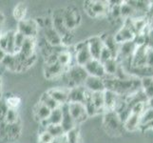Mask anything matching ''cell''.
I'll use <instances>...</instances> for the list:
<instances>
[{
    "label": "cell",
    "instance_id": "obj_1",
    "mask_svg": "<svg viewBox=\"0 0 153 143\" xmlns=\"http://www.w3.org/2000/svg\"><path fill=\"white\" fill-rule=\"evenodd\" d=\"M64 76L68 81V88L71 89L73 87L83 86L88 75L83 66L74 63L66 71Z\"/></svg>",
    "mask_w": 153,
    "mask_h": 143
},
{
    "label": "cell",
    "instance_id": "obj_2",
    "mask_svg": "<svg viewBox=\"0 0 153 143\" xmlns=\"http://www.w3.org/2000/svg\"><path fill=\"white\" fill-rule=\"evenodd\" d=\"M109 8V1H87L84 4L86 13L92 18L108 16Z\"/></svg>",
    "mask_w": 153,
    "mask_h": 143
},
{
    "label": "cell",
    "instance_id": "obj_3",
    "mask_svg": "<svg viewBox=\"0 0 153 143\" xmlns=\"http://www.w3.org/2000/svg\"><path fill=\"white\" fill-rule=\"evenodd\" d=\"M103 126L109 134H121L124 129V122L115 111L105 112L103 115Z\"/></svg>",
    "mask_w": 153,
    "mask_h": 143
},
{
    "label": "cell",
    "instance_id": "obj_4",
    "mask_svg": "<svg viewBox=\"0 0 153 143\" xmlns=\"http://www.w3.org/2000/svg\"><path fill=\"white\" fill-rule=\"evenodd\" d=\"M73 56H74V62L80 66H85L88 61L92 59V55L91 54L88 48V40L79 42L73 47Z\"/></svg>",
    "mask_w": 153,
    "mask_h": 143
},
{
    "label": "cell",
    "instance_id": "obj_5",
    "mask_svg": "<svg viewBox=\"0 0 153 143\" xmlns=\"http://www.w3.org/2000/svg\"><path fill=\"white\" fill-rule=\"evenodd\" d=\"M16 31L22 34L26 38H37L39 27L35 19H27L20 21L17 24Z\"/></svg>",
    "mask_w": 153,
    "mask_h": 143
},
{
    "label": "cell",
    "instance_id": "obj_6",
    "mask_svg": "<svg viewBox=\"0 0 153 143\" xmlns=\"http://www.w3.org/2000/svg\"><path fill=\"white\" fill-rule=\"evenodd\" d=\"M63 17L67 29L70 31H73L77 26L81 23V14L74 7H68L63 10Z\"/></svg>",
    "mask_w": 153,
    "mask_h": 143
},
{
    "label": "cell",
    "instance_id": "obj_7",
    "mask_svg": "<svg viewBox=\"0 0 153 143\" xmlns=\"http://www.w3.org/2000/svg\"><path fill=\"white\" fill-rule=\"evenodd\" d=\"M68 108L70 111V114L71 115L72 118L74 119L77 126L84 122L88 118V115L87 112L86 106L83 103H77V102H70L68 103Z\"/></svg>",
    "mask_w": 153,
    "mask_h": 143
},
{
    "label": "cell",
    "instance_id": "obj_8",
    "mask_svg": "<svg viewBox=\"0 0 153 143\" xmlns=\"http://www.w3.org/2000/svg\"><path fill=\"white\" fill-rule=\"evenodd\" d=\"M135 35L136 34L133 31V29L131 28V26L126 22V21H125L124 25L118 30L117 33L114 34V37H115V40L117 41V43L123 44L128 41H133Z\"/></svg>",
    "mask_w": 153,
    "mask_h": 143
},
{
    "label": "cell",
    "instance_id": "obj_9",
    "mask_svg": "<svg viewBox=\"0 0 153 143\" xmlns=\"http://www.w3.org/2000/svg\"><path fill=\"white\" fill-rule=\"evenodd\" d=\"M84 68H85V70L87 71L88 76L101 77V78H104L105 76H107L105 75L103 63L99 59L92 58L91 61H88L87 64L84 66Z\"/></svg>",
    "mask_w": 153,
    "mask_h": 143
},
{
    "label": "cell",
    "instance_id": "obj_10",
    "mask_svg": "<svg viewBox=\"0 0 153 143\" xmlns=\"http://www.w3.org/2000/svg\"><path fill=\"white\" fill-rule=\"evenodd\" d=\"M43 37L52 47H58L63 45V40L61 35L53 28V25L47 26L43 29Z\"/></svg>",
    "mask_w": 153,
    "mask_h": 143
},
{
    "label": "cell",
    "instance_id": "obj_11",
    "mask_svg": "<svg viewBox=\"0 0 153 143\" xmlns=\"http://www.w3.org/2000/svg\"><path fill=\"white\" fill-rule=\"evenodd\" d=\"M51 97L60 106L68 103V94H70V88L68 87H55L48 90Z\"/></svg>",
    "mask_w": 153,
    "mask_h": 143
},
{
    "label": "cell",
    "instance_id": "obj_12",
    "mask_svg": "<svg viewBox=\"0 0 153 143\" xmlns=\"http://www.w3.org/2000/svg\"><path fill=\"white\" fill-rule=\"evenodd\" d=\"M66 71L67 69L60 65L58 62L51 65H44V76L49 80H53L58 77L64 76Z\"/></svg>",
    "mask_w": 153,
    "mask_h": 143
},
{
    "label": "cell",
    "instance_id": "obj_13",
    "mask_svg": "<svg viewBox=\"0 0 153 143\" xmlns=\"http://www.w3.org/2000/svg\"><path fill=\"white\" fill-rule=\"evenodd\" d=\"M104 97H105V112L115 111L120 102V100L123 97L118 94H116L115 92L110 91V90H105L104 92Z\"/></svg>",
    "mask_w": 153,
    "mask_h": 143
},
{
    "label": "cell",
    "instance_id": "obj_14",
    "mask_svg": "<svg viewBox=\"0 0 153 143\" xmlns=\"http://www.w3.org/2000/svg\"><path fill=\"white\" fill-rule=\"evenodd\" d=\"M84 87H85L88 91L91 93H97V92H105V85L104 78L88 76L86 79L85 83H84Z\"/></svg>",
    "mask_w": 153,
    "mask_h": 143
},
{
    "label": "cell",
    "instance_id": "obj_15",
    "mask_svg": "<svg viewBox=\"0 0 153 143\" xmlns=\"http://www.w3.org/2000/svg\"><path fill=\"white\" fill-rule=\"evenodd\" d=\"M88 48H89V51H91V54L92 55V58L99 59L101 52L103 50V48L105 47L103 37L102 36H99V35H94L92 37L88 38Z\"/></svg>",
    "mask_w": 153,
    "mask_h": 143
},
{
    "label": "cell",
    "instance_id": "obj_16",
    "mask_svg": "<svg viewBox=\"0 0 153 143\" xmlns=\"http://www.w3.org/2000/svg\"><path fill=\"white\" fill-rule=\"evenodd\" d=\"M146 52H147L146 46L137 47L134 54L130 58V66L139 67V66L146 65Z\"/></svg>",
    "mask_w": 153,
    "mask_h": 143
},
{
    "label": "cell",
    "instance_id": "obj_17",
    "mask_svg": "<svg viewBox=\"0 0 153 143\" xmlns=\"http://www.w3.org/2000/svg\"><path fill=\"white\" fill-rule=\"evenodd\" d=\"M88 91L83 86L73 87L70 89L68 94V103L70 102H77V103H85L86 97Z\"/></svg>",
    "mask_w": 153,
    "mask_h": 143
},
{
    "label": "cell",
    "instance_id": "obj_18",
    "mask_svg": "<svg viewBox=\"0 0 153 143\" xmlns=\"http://www.w3.org/2000/svg\"><path fill=\"white\" fill-rule=\"evenodd\" d=\"M36 46H37V40H36V38H26L22 48H21L20 52H18V55L22 59H26V58L33 56L34 55H36Z\"/></svg>",
    "mask_w": 153,
    "mask_h": 143
},
{
    "label": "cell",
    "instance_id": "obj_19",
    "mask_svg": "<svg viewBox=\"0 0 153 143\" xmlns=\"http://www.w3.org/2000/svg\"><path fill=\"white\" fill-rule=\"evenodd\" d=\"M61 108L63 111V118H62L61 126H62L63 130L65 131V133H68V131L75 128L77 124L75 123L74 119L72 118L71 115L70 114V111H68V104L62 105Z\"/></svg>",
    "mask_w": 153,
    "mask_h": 143
},
{
    "label": "cell",
    "instance_id": "obj_20",
    "mask_svg": "<svg viewBox=\"0 0 153 143\" xmlns=\"http://www.w3.org/2000/svg\"><path fill=\"white\" fill-rule=\"evenodd\" d=\"M51 113V110L47 107L46 105H44L43 103H41L40 101L38 103H36L33 109V118H35L36 121H38L39 123L42 120L49 118Z\"/></svg>",
    "mask_w": 153,
    "mask_h": 143
},
{
    "label": "cell",
    "instance_id": "obj_21",
    "mask_svg": "<svg viewBox=\"0 0 153 143\" xmlns=\"http://www.w3.org/2000/svg\"><path fill=\"white\" fill-rule=\"evenodd\" d=\"M141 127V115L131 113L129 116L124 121V129L128 132H135L140 130Z\"/></svg>",
    "mask_w": 153,
    "mask_h": 143
},
{
    "label": "cell",
    "instance_id": "obj_22",
    "mask_svg": "<svg viewBox=\"0 0 153 143\" xmlns=\"http://www.w3.org/2000/svg\"><path fill=\"white\" fill-rule=\"evenodd\" d=\"M103 65L105 68V75L110 76H115L116 73H117L118 69L120 67V62L117 60V58L112 57V58H110L109 60L103 63Z\"/></svg>",
    "mask_w": 153,
    "mask_h": 143
},
{
    "label": "cell",
    "instance_id": "obj_23",
    "mask_svg": "<svg viewBox=\"0 0 153 143\" xmlns=\"http://www.w3.org/2000/svg\"><path fill=\"white\" fill-rule=\"evenodd\" d=\"M27 5L25 3L20 2L18 4H16V6L14 7L13 12V15L14 19L17 21V22H20V21H23L26 19V15H27Z\"/></svg>",
    "mask_w": 153,
    "mask_h": 143
},
{
    "label": "cell",
    "instance_id": "obj_24",
    "mask_svg": "<svg viewBox=\"0 0 153 143\" xmlns=\"http://www.w3.org/2000/svg\"><path fill=\"white\" fill-rule=\"evenodd\" d=\"M91 101L93 105L99 113H105V97L104 92H97L92 93L91 94Z\"/></svg>",
    "mask_w": 153,
    "mask_h": 143
},
{
    "label": "cell",
    "instance_id": "obj_25",
    "mask_svg": "<svg viewBox=\"0 0 153 143\" xmlns=\"http://www.w3.org/2000/svg\"><path fill=\"white\" fill-rule=\"evenodd\" d=\"M21 120H19L18 122L13 123V124H8L7 125V137L10 139H17L21 134Z\"/></svg>",
    "mask_w": 153,
    "mask_h": 143
},
{
    "label": "cell",
    "instance_id": "obj_26",
    "mask_svg": "<svg viewBox=\"0 0 153 143\" xmlns=\"http://www.w3.org/2000/svg\"><path fill=\"white\" fill-rule=\"evenodd\" d=\"M39 101H40L41 103H43L44 105H46L47 107L50 108L51 111H52V110H55V109H57V108H59V107H60V105L58 104V103L55 101V100L51 97V94H50L48 92H45L44 94H41V97H40V98H39Z\"/></svg>",
    "mask_w": 153,
    "mask_h": 143
},
{
    "label": "cell",
    "instance_id": "obj_27",
    "mask_svg": "<svg viewBox=\"0 0 153 143\" xmlns=\"http://www.w3.org/2000/svg\"><path fill=\"white\" fill-rule=\"evenodd\" d=\"M15 34H16V31H14V30H10V31H7L8 46H7L6 52L8 55H16V52H15V45H14Z\"/></svg>",
    "mask_w": 153,
    "mask_h": 143
},
{
    "label": "cell",
    "instance_id": "obj_28",
    "mask_svg": "<svg viewBox=\"0 0 153 143\" xmlns=\"http://www.w3.org/2000/svg\"><path fill=\"white\" fill-rule=\"evenodd\" d=\"M46 131H48L49 133L54 137V139L61 137L66 134L65 131L63 130L61 124H51L50 126L47 127Z\"/></svg>",
    "mask_w": 153,
    "mask_h": 143
},
{
    "label": "cell",
    "instance_id": "obj_29",
    "mask_svg": "<svg viewBox=\"0 0 153 143\" xmlns=\"http://www.w3.org/2000/svg\"><path fill=\"white\" fill-rule=\"evenodd\" d=\"M66 139L68 143H79L80 141V130L79 127L76 126L75 128L68 131L66 133Z\"/></svg>",
    "mask_w": 153,
    "mask_h": 143
},
{
    "label": "cell",
    "instance_id": "obj_30",
    "mask_svg": "<svg viewBox=\"0 0 153 143\" xmlns=\"http://www.w3.org/2000/svg\"><path fill=\"white\" fill-rule=\"evenodd\" d=\"M19 120H20V118H19V115H18L17 110L9 109L7 111V113H6V115H5V118H4V121L7 124L16 123V122H18Z\"/></svg>",
    "mask_w": 153,
    "mask_h": 143
},
{
    "label": "cell",
    "instance_id": "obj_31",
    "mask_svg": "<svg viewBox=\"0 0 153 143\" xmlns=\"http://www.w3.org/2000/svg\"><path fill=\"white\" fill-rule=\"evenodd\" d=\"M63 118V111L61 106L59 108H57L55 110H52L50 118H48L51 124H61Z\"/></svg>",
    "mask_w": 153,
    "mask_h": 143
},
{
    "label": "cell",
    "instance_id": "obj_32",
    "mask_svg": "<svg viewBox=\"0 0 153 143\" xmlns=\"http://www.w3.org/2000/svg\"><path fill=\"white\" fill-rule=\"evenodd\" d=\"M5 102H6L9 109L16 110L18 108V106L20 105L21 99L19 97H17V95H10V97H8L6 99H5Z\"/></svg>",
    "mask_w": 153,
    "mask_h": 143
},
{
    "label": "cell",
    "instance_id": "obj_33",
    "mask_svg": "<svg viewBox=\"0 0 153 143\" xmlns=\"http://www.w3.org/2000/svg\"><path fill=\"white\" fill-rule=\"evenodd\" d=\"M54 137L52 136L48 131L42 128V131L38 135V143H52Z\"/></svg>",
    "mask_w": 153,
    "mask_h": 143
},
{
    "label": "cell",
    "instance_id": "obj_34",
    "mask_svg": "<svg viewBox=\"0 0 153 143\" xmlns=\"http://www.w3.org/2000/svg\"><path fill=\"white\" fill-rule=\"evenodd\" d=\"M153 121V109L147 108L141 115V126Z\"/></svg>",
    "mask_w": 153,
    "mask_h": 143
},
{
    "label": "cell",
    "instance_id": "obj_35",
    "mask_svg": "<svg viewBox=\"0 0 153 143\" xmlns=\"http://www.w3.org/2000/svg\"><path fill=\"white\" fill-rule=\"evenodd\" d=\"M26 40V37L22 34L18 33V31H16V34H15V37H14V45H15V52L16 54H18V52H20L21 48H22L24 42Z\"/></svg>",
    "mask_w": 153,
    "mask_h": 143
},
{
    "label": "cell",
    "instance_id": "obj_36",
    "mask_svg": "<svg viewBox=\"0 0 153 143\" xmlns=\"http://www.w3.org/2000/svg\"><path fill=\"white\" fill-rule=\"evenodd\" d=\"M114 57L113 55H112V52L110 50H108L107 47H104L103 48V50L101 52V55H100V58H99V60L101 61L102 63H105V61H108L109 60L110 58H112Z\"/></svg>",
    "mask_w": 153,
    "mask_h": 143
},
{
    "label": "cell",
    "instance_id": "obj_37",
    "mask_svg": "<svg viewBox=\"0 0 153 143\" xmlns=\"http://www.w3.org/2000/svg\"><path fill=\"white\" fill-rule=\"evenodd\" d=\"M7 46H8V35H7V33H5V34H2L1 37H0V49H2L6 52Z\"/></svg>",
    "mask_w": 153,
    "mask_h": 143
},
{
    "label": "cell",
    "instance_id": "obj_38",
    "mask_svg": "<svg viewBox=\"0 0 153 143\" xmlns=\"http://www.w3.org/2000/svg\"><path fill=\"white\" fill-rule=\"evenodd\" d=\"M146 65L153 68V49L147 48L146 52Z\"/></svg>",
    "mask_w": 153,
    "mask_h": 143
},
{
    "label": "cell",
    "instance_id": "obj_39",
    "mask_svg": "<svg viewBox=\"0 0 153 143\" xmlns=\"http://www.w3.org/2000/svg\"><path fill=\"white\" fill-rule=\"evenodd\" d=\"M146 47L149 48V49H153V29L152 28H150L149 31L147 33Z\"/></svg>",
    "mask_w": 153,
    "mask_h": 143
},
{
    "label": "cell",
    "instance_id": "obj_40",
    "mask_svg": "<svg viewBox=\"0 0 153 143\" xmlns=\"http://www.w3.org/2000/svg\"><path fill=\"white\" fill-rule=\"evenodd\" d=\"M7 55V52H5L4 50H2V49H0V63H1L2 61H3V59L5 58V56Z\"/></svg>",
    "mask_w": 153,
    "mask_h": 143
},
{
    "label": "cell",
    "instance_id": "obj_41",
    "mask_svg": "<svg viewBox=\"0 0 153 143\" xmlns=\"http://www.w3.org/2000/svg\"><path fill=\"white\" fill-rule=\"evenodd\" d=\"M146 104H147V108L153 109V97H151V98H149V99H147Z\"/></svg>",
    "mask_w": 153,
    "mask_h": 143
},
{
    "label": "cell",
    "instance_id": "obj_42",
    "mask_svg": "<svg viewBox=\"0 0 153 143\" xmlns=\"http://www.w3.org/2000/svg\"><path fill=\"white\" fill-rule=\"evenodd\" d=\"M5 21V15L2 12H0V29H1V26Z\"/></svg>",
    "mask_w": 153,
    "mask_h": 143
},
{
    "label": "cell",
    "instance_id": "obj_43",
    "mask_svg": "<svg viewBox=\"0 0 153 143\" xmlns=\"http://www.w3.org/2000/svg\"><path fill=\"white\" fill-rule=\"evenodd\" d=\"M2 34H3V33H2V31H1V29H0V37H1V35H2Z\"/></svg>",
    "mask_w": 153,
    "mask_h": 143
}]
</instances>
